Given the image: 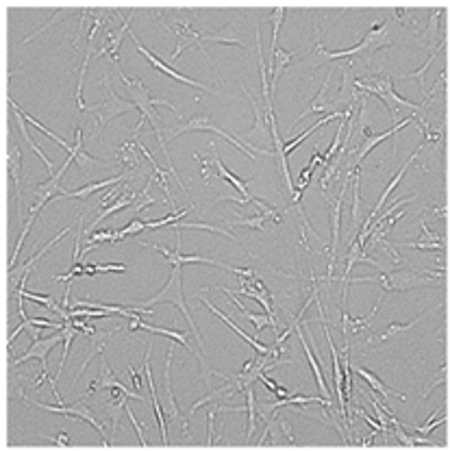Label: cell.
<instances>
[{
	"mask_svg": "<svg viewBox=\"0 0 450 452\" xmlns=\"http://www.w3.org/2000/svg\"><path fill=\"white\" fill-rule=\"evenodd\" d=\"M392 24H394V18L385 20V22H375L372 24V29L362 37V42H359L357 46L348 48V50H338V53H329V50H324L322 44H316V50L324 61L318 63V66H313V74L309 76V81L316 76V70H320V66H324V63H331V61H346V59H357V57H364L368 61L370 55H375L377 50L381 48H390L394 44V31H392Z\"/></svg>",
	"mask_w": 450,
	"mask_h": 452,
	"instance_id": "cell-1",
	"label": "cell"
},
{
	"mask_svg": "<svg viewBox=\"0 0 450 452\" xmlns=\"http://www.w3.org/2000/svg\"><path fill=\"white\" fill-rule=\"evenodd\" d=\"M152 305H174L176 309H181V313L185 316L187 324H189L191 333H194V337H196V342H198L200 353L204 350V342H202V337H200V331H198L196 322H194V318H191L189 309H187V305H185V296H183V265H172L170 278H168V283L163 285V289H159L155 296H152V298L137 302L135 307L146 309V307H152Z\"/></svg>",
	"mask_w": 450,
	"mask_h": 452,
	"instance_id": "cell-2",
	"label": "cell"
},
{
	"mask_svg": "<svg viewBox=\"0 0 450 452\" xmlns=\"http://www.w3.org/2000/svg\"><path fill=\"white\" fill-rule=\"evenodd\" d=\"M427 272H416V270L401 267L394 272H383L381 276H357V278H346V287L348 283H379L383 292H409L416 287H429L435 283V278H424Z\"/></svg>",
	"mask_w": 450,
	"mask_h": 452,
	"instance_id": "cell-3",
	"label": "cell"
},
{
	"mask_svg": "<svg viewBox=\"0 0 450 452\" xmlns=\"http://www.w3.org/2000/svg\"><path fill=\"white\" fill-rule=\"evenodd\" d=\"M102 85H105V98H102L98 105H92V107L87 109V113L96 118V124L92 128V133H89V137H98L102 128H107V124L113 118H118V115H124V113L135 109L133 102L122 100L120 96H115L113 87H111V79H109L107 72L102 74Z\"/></svg>",
	"mask_w": 450,
	"mask_h": 452,
	"instance_id": "cell-4",
	"label": "cell"
},
{
	"mask_svg": "<svg viewBox=\"0 0 450 452\" xmlns=\"http://www.w3.org/2000/svg\"><path fill=\"white\" fill-rule=\"evenodd\" d=\"M165 27H168V29L176 35V48H174V53L170 55V61H176L178 57H181L185 48L198 46L200 53L204 55V59L209 61L211 70L215 72L217 81H220V85H224V81L220 79V74H217V70H215V66H213V61H211V57H209V53H207V48H204V44H202V35H200L198 31L191 29V22H189L187 18H174V20H170V22H165Z\"/></svg>",
	"mask_w": 450,
	"mask_h": 452,
	"instance_id": "cell-5",
	"label": "cell"
},
{
	"mask_svg": "<svg viewBox=\"0 0 450 452\" xmlns=\"http://www.w3.org/2000/svg\"><path fill=\"white\" fill-rule=\"evenodd\" d=\"M187 131H211V133H215V135H220L222 139L230 141V144H233L237 150H241L248 159H254V152H252L246 144H241L239 139H235V135H228L226 131H222V128H217V126L211 122V118H209L207 113H198V115H194L191 120H187V122H183V124H178V126H174V128H163V139H174V137H178L181 133H187Z\"/></svg>",
	"mask_w": 450,
	"mask_h": 452,
	"instance_id": "cell-6",
	"label": "cell"
},
{
	"mask_svg": "<svg viewBox=\"0 0 450 452\" xmlns=\"http://www.w3.org/2000/svg\"><path fill=\"white\" fill-rule=\"evenodd\" d=\"M355 172V170H353ZM353 172H344V180H342V189L338 191V198L335 200H329L331 206V228H333V239H331V261H329V272L324 276V281H333V270H335V257H338V246H340V222H342V209H344V200H346V191H348V183L353 178Z\"/></svg>",
	"mask_w": 450,
	"mask_h": 452,
	"instance_id": "cell-7",
	"label": "cell"
},
{
	"mask_svg": "<svg viewBox=\"0 0 450 452\" xmlns=\"http://www.w3.org/2000/svg\"><path fill=\"white\" fill-rule=\"evenodd\" d=\"M416 118H418V113H411L409 118L398 120V122L390 128V131H385V133H381V135H370L368 139H364V141H362V146H359V148L355 150V154H351V157H348V161H344V172H353V170H357L359 163H362V161L368 157V154L372 152V148H377L379 144H383L385 139L396 137V133L401 131V128L409 126Z\"/></svg>",
	"mask_w": 450,
	"mask_h": 452,
	"instance_id": "cell-8",
	"label": "cell"
},
{
	"mask_svg": "<svg viewBox=\"0 0 450 452\" xmlns=\"http://www.w3.org/2000/svg\"><path fill=\"white\" fill-rule=\"evenodd\" d=\"M131 35V40L135 42V46H137V50H139V55L144 57L152 68H155L157 72H161V74H165V76H170V79H174V81H178V83H185V85H191V87H198V89H202V92H209V94H213V96H217V92H213L211 87H207V85H202V83H198V81H194V79H189V76H185V74H181L176 68H172V66H168V63H163L159 57H155L150 53V50L139 42V37L137 35H133V33H128Z\"/></svg>",
	"mask_w": 450,
	"mask_h": 452,
	"instance_id": "cell-9",
	"label": "cell"
},
{
	"mask_svg": "<svg viewBox=\"0 0 450 452\" xmlns=\"http://www.w3.org/2000/svg\"><path fill=\"white\" fill-rule=\"evenodd\" d=\"M135 16H137V9H133L131 14H128V16L124 18V22L120 24L118 29H111V22L107 24V29H105L107 44L100 48V53H98V55L105 53V55L111 59L113 68H120V46H122L124 35H128V27H131V22H133Z\"/></svg>",
	"mask_w": 450,
	"mask_h": 452,
	"instance_id": "cell-10",
	"label": "cell"
},
{
	"mask_svg": "<svg viewBox=\"0 0 450 452\" xmlns=\"http://www.w3.org/2000/svg\"><path fill=\"white\" fill-rule=\"evenodd\" d=\"M113 387H118V390H122L128 398H133V400H144L141 392H137V390L131 392L118 377H115L113 370H111V366H109V361L105 359V355H102V359H100V374H98V379H94L92 385H89V390H87L85 398L92 396V394H96L98 390H113Z\"/></svg>",
	"mask_w": 450,
	"mask_h": 452,
	"instance_id": "cell-11",
	"label": "cell"
},
{
	"mask_svg": "<svg viewBox=\"0 0 450 452\" xmlns=\"http://www.w3.org/2000/svg\"><path fill=\"white\" fill-rule=\"evenodd\" d=\"M335 92H338V89H333V68H331L327 81L322 83V87H320V92L313 96L311 105L307 107L298 115V118H296L294 124H300L307 118V115H311V113H331L333 109H335Z\"/></svg>",
	"mask_w": 450,
	"mask_h": 452,
	"instance_id": "cell-12",
	"label": "cell"
},
{
	"mask_svg": "<svg viewBox=\"0 0 450 452\" xmlns=\"http://www.w3.org/2000/svg\"><path fill=\"white\" fill-rule=\"evenodd\" d=\"M63 340H66V335H63V333L59 331V333H55V335H50V337H44V340L33 342L29 350L24 353L20 359H14V361H11V366H20V364H24V361L37 359V361H40V368H42V370H48V364H46L48 353L53 350L55 346H59Z\"/></svg>",
	"mask_w": 450,
	"mask_h": 452,
	"instance_id": "cell-13",
	"label": "cell"
},
{
	"mask_svg": "<svg viewBox=\"0 0 450 452\" xmlns=\"http://www.w3.org/2000/svg\"><path fill=\"white\" fill-rule=\"evenodd\" d=\"M241 92L248 96L250 105H252V111H254V124H252L250 131H246V133H237L235 139H241V144H246V146H248L252 139H265V137L270 135V124H268V118H265V113H263V107L252 98V94H250L244 85H241ZM270 137H272V135H270Z\"/></svg>",
	"mask_w": 450,
	"mask_h": 452,
	"instance_id": "cell-14",
	"label": "cell"
},
{
	"mask_svg": "<svg viewBox=\"0 0 450 452\" xmlns=\"http://www.w3.org/2000/svg\"><path fill=\"white\" fill-rule=\"evenodd\" d=\"M353 68H355V63H353V61H348V63H342V66H340V70L344 72V79H342V85L338 87V92H335V107H348V105H357L359 98L364 96V94L359 92V89L355 87Z\"/></svg>",
	"mask_w": 450,
	"mask_h": 452,
	"instance_id": "cell-15",
	"label": "cell"
},
{
	"mask_svg": "<svg viewBox=\"0 0 450 452\" xmlns=\"http://www.w3.org/2000/svg\"><path fill=\"white\" fill-rule=\"evenodd\" d=\"M137 196H139V191H135V189H126V191L122 193V196H120L118 200H115V202L109 206V209L100 211V213L94 217V222L89 224L87 228H83V239H85V237H89L92 233H96V228H98L102 222H105V217H109V215H113V213H118V211H126V209H131L133 202L137 200Z\"/></svg>",
	"mask_w": 450,
	"mask_h": 452,
	"instance_id": "cell-16",
	"label": "cell"
},
{
	"mask_svg": "<svg viewBox=\"0 0 450 452\" xmlns=\"http://www.w3.org/2000/svg\"><path fill=\"white\" fill-rule=\"evenodd\" d=\"M422 148H424V144H420V146H418V150H416L414 154H411V157H409V159H407V161L403 163V167H401V170L396 172V176H394V178L390 180V183H388V187H385V191L381 193V198H379V202L375 204V209H372V211H370V215L366 217V222H364V226H362V228H368V226H370L372 222H375L377 217H379V213H381V209H383L385 200L390 198V193H392V191L396 189V185H398V183H401V178H403V176H405V172L409 170V165H411V163H414V161H416V159L420 157ZM362 228H359V230H362Z\"/></svg>",
	"mask_w": 450,
	"mask_h": 452,
	"instance_id": "cell-17",
	"label": "cell"
},
{
	"mask_svg": "<svg viewBox=\"0 0 450 452\" xmlns=\"http://www.w3.org/2000/svg\"><path fill=\"white\" fill-rule=\"evenodd\" d=\"M128 174H131V172H124V174H118V176H113V178H105V180H96V183H87L85 187H81V189H74V191L63 189L61 193H57V196H55L53 200H61V198H76V200H85L87 196H92V193H94V191H98V189H109V187L118 185V183H126V180H128Z\"/></svg>",
	"mask_w": 450,
	"mask_h": 452,
	"instance_id": "cell-18",
	"label": "cell"
},
{
	"mask_svg": "<svg viewBox=\"0 0 450 452\" xmlns=\"http://www.w3.org/2000/svg\"><path fill=\"white\" fill-rule=\"evenodd\" d=\"M170 366H172V348L168 350V357H165V372H163V379H165V407H168V418H170V420H176L178 424H181L183 435L189 437V424H187V418L181 416V411H178L176 403H174L172 383H170Z\"/></svg>",
	"mask_w": 450,
	"mask_h": 452,
	"instance_id": "cell-19",
	"label": "cell"
},
{
	"mask_svg": "<svg viewBox=\"0 0 450 452\" xmlns=\"http://www.w3.org/2000/svg\"><path fill=\"white\" fill-rule=\"evenodd\" d=\"M115 331H120V329H105V331H96L94 335H89V353H87V357H85V361H83V366L79 368V372H76V377H74V383L70 385V390H74V385L79 383V379H81V374L87 370V366H89V361H92L96 355H100L102 350H105V344L113 337L115 335Z\"/></svg>",
	"mask_w": 450,
	"mask_h": 452,
	"instance_id": "cell-20",
	"label": "cell"
},
{
	"mask_svg": "<svg viewBox=\"0 0 450 452\" xmlns=\"http://www.w3.org/2000/svg\"><path fill=\"white\" fill-rule=\"evenodd\" d=\"M126 400L128 396L118 390V387H113L111 390V403L105 405V413L107 418H111V437H109V446L115 444V435H118V429H120V418H122V411L126 409Z\"/></svg>",
	"mask_w": 450,
	"mask_h": 452,
	"instance_id": "cell-21",
	"label": "cell"
},
{
	"mask_svg": "<svg viewBox=\"0 0 450 452\" xmlns=\"http://www.w3.org/2000/svg\"><path fill=\"white\" fill-rule=\"evenodd\" d=\"M9 105H11V111H14V118H16V126H18V131H20V135H22V139L27 141V144L31 146V150L33 152H37V157H40L42 161H44V165L48 167V172L50 174H55V165H53V161H50L46 154H44V150L35 144V139H31V135H29V131H27V120H24V115H22V109L18 107V102L14 100V98H9Z\"/></svg>",
	"mask_w": 450,
	"mask_h": 452,
	"instance_id": "cell-22",
	"label": "cell"
},
{
	"mask_svg": "<svg viewBox=\"0 0 450 452\" xmlns=\"http://www.w3.org/2000/svg\"><path fill=\"white\" fill-rule=\"evenodd\" d=\"M294 331H296V335H298L300 346H303V350H305V355H307V361H309V366H311V372H313V377H316V383H318V390H320V394H322L324 398H331V390L327 387L324 377H322V368H320V361L313 357V353H311V346L307 344V337H305V333H303V326L298 324V326H296Z\"/></svg>",
	"mask_w": 450,
	"mask_h": 452,
	"instance_id": "cell-23",
	"label": "cell"
},
{
	"mask_svg": "<svg viewBox=\"0 0 450 452\" xmlns=\"http://www.w3.org/2000/svg\"><path fill=\"white\" fill-rule=\"evenodd\" d=\"M7 167L9 174L16 183V200H18V217H22V150L18 146L9 148V157H7Z\"/></svg>",
	"mask_w": 450,
	"mask_h": 452,
	"instance_id": "cell-24",
	"label": "cell"
},
{
	"mask_svg": "<svg viewBox=\"0 0 450 452\" xmlns=\"http://www.w3.org/2000/svg\"><path fill=\"white\" fill-rule=\"evenodd\" d=\"M70 230H72V226L68 224L66 228L61 230V233H57V237H55V239H50V241L46 243V246H44V248H42L40 252H37L35 257H31V259H29L27 263H24V265H22L20 270H18V272H16V270H14V272H9V278H11V287H16V283H18V274H20V281H22L24 276H29L31 267H33V265H35L37 261H40L42 257H44V254H46V252H48L50 248H53V246H55V243H57L59 239H63V237H66V235H70Z\"/></svg>",
	"mask_w": 450,
	"mask_h": 452,
	"instance_id": "cell-25",
	"label": "cell"
},
{
	"mask_svg": "<svg viewBox=\"0 0 450 452\" xmlns=\"http://www.w3.org/2000/svg\"><path fill=\"white\" fill-rule=\"evenodd\" d=\"M427 313L429 311H424V313H420L416 320H411V322H405V324H401V322H394V324H390L388 329H385L383 333H379V335H375V337H370V340H366V344H362L359 348H370V346H375V344H381V342H388V340H392V337H396L398 333H405V331H409V329H414L420 320H424L427 318Z\"/></svg>",
	"mask_w": 450,
	"mask_h": 452,
	"instance_id": "cell-26",
	"label": "cell"
},
{
	"mask_svg": "<svg viewBox=\"0 0 450 452\" xmlns=\"http://www.w3.org/2000/svg\"><path fill=\"white\" fill-rule=\"evenodd\" d=\"M115 159H118V163H122L128 172L137 170V167L141 165V157H139V148H137V139H126L124 144L118 148V154H115Z\"/></svg>",
	"mask_w": 450,
	"mask_h": 452,
	"instance_id": "cell-27",
	"label": "cell"
},
{
	"mask_svg": "<svg viewBox=\"0 0 450 452\" xmlns=\"http://www.w3.org/2000/svg\"><path fill=\"white\" fill-rule=\"evenodd\" d=\"M74 163L79 165V170H81L85 176H89V174H94L96 170H105V167H113L115 163H118V159H111V161H100V159H94L92 154H87V150H85V148H81L79 152H76Z\"/></svg>",
	"mask_w": 450,
	"mask_h": 452,
	"instance_id": "cell-28",
	"label": "cell"
},
{
	"mask_svg": "<svg viewBox=\"0 0 450 452\" xmlns=\"http://www.w3.org/2000/svg\"><path fill=\"white\" fill-rule=\"evenodd\" d=\"M237 392V387L230 383V381H226L224 385H220V387H215V390H209V394H204L202 398H198L194 405H191V409H189V416H194V413L202 407V405H207V403H215V400H226V398H230Z\"/></svg>",
	"mask_w": 450,
	"mask_h": 452,
	"instance_id": "cell-29",
	"label": "cell"
},
{
	"mask_svg": "<svg viewBox=\"0 0 450 452\" xmlns=\"http://www.w3.org/2000/svg\"><path fill=\"white\" fill-rule=\"evenodd\" d=\"M353 370H355V374H359V377H362V379H364V381L368 383V387H370L372 392L381 394V396H383V400H388L390 396H398V398H401V400H405V394L388 390V387H385V385L381 383V379H379L377 374L372 372V370H366V368H362V366H355Z\"/></svg>",
	"mask_w": 450,
	"mask_h": 452,
	"instance_id": "cell-30",
	"label": "cell"
},
{
	"mask_svg": "<svg viewBox=\"0 0 450 452\" xmlns=\"http://www.w3.org/2000/svg\"><path fill=\"white\" fill-rule=\"evenodd\" d=\"M359 180H362V172L359 167L353 172V215H351V228L355 230V237L362 228V193H359Z\"/></svg>",
	"mask_w": 450,
	"mask_h": 452,
	"instance_id": "cell-31",
	"label": "cell"
},
{
	"mask_svg": "<svg viewBox=\"0 0 450 452\" xmlns=\"http://www.w3.org/2000/svg\"><path fill=\"white\" fill-rule=\"evenodd\" d=\"M444 14V9H433L431 11V18H429V27L424 31V35L418 40V46L422 48H429L431 53L435 50V40H437V22H440V16Z\"/></svg>",
	"mask_w": 450,
	"mask_h": 452,
	"instance_id": "cell-32",
	"label": "cell"
},
{
	"mask_svg": "<svg viewBox=\"0 0 450 452\" xmlns=\"http://www.w3.org/2000/svg\"><path fill=\"white\" fill-rule=\"evenodd\" d=\"M40 211H42V206H40V204H35L33 209H31V215H29V217L22 222V233H20V237H18V243H16V248H14V254H11V261H9V272H11V270H16L18 254H20V250H22V243H24V239H27L29 230H31V224L35 222V217H37V213H40Z\"/></svg>",
	"mask_w": 450,
	"mask_h": 452,
	"instance_id": "cell-33",
	"label": "cell"
},
{
	"mask_svg": "<svg viewBox=\"0 0 450 452\" xmlns=\"http://www.w3.org/2000/svg\"><path fill=\"white\" fill-rule=\"evenodd\" d=\"M246 413H248V429H246V437H244V444L250 446L252 437H254V431H257V403H254L252 385L246 390Z\"/></svg>",
	"mask_w": 450,
	"mask_h": 452,
	"instance_id": "cell-34",
	"label": "cell"
},
{
	"mask_svg": "<svg viewBox=\"0 0 450 452\" xmlns=\"http://www.w3.org/2000/svg\"><path fill=\"white\" fill-rule=\"evenodd\" d=\"M222 292H224V289H222ZM224 294L233 296V305L239 309V313H241V316H246V318L252 322L254 333H261V331L270 324V316H268V313H252V311H248V309H244V305L239 302V296H237V294H230V292H224Z\"/></svg>",
	"mask_w": 450,
	"mask_h": 452,
	"instance_id": "cell-35",
	"label": "cell"
},
{
	"mask_svg": "<svg viewBox=\"0 0 450 452\" xmlns=\"http://www.w3.org/2000/svg\"><path fill=\"white\" fill-rule=\"evenodd\" d=\"M446 44H448V35H444V37H442V40H440V44H437V46H435V50H433V53H431V57H429L427 61H424V66H422V68H420L418 72H411V74H401V79H403V81H405V79H418V83H420V89H424V74H427V70H429V66H431V63L435 61L437 53H440V50H442V48H444Z\"/></svg>",
	"mask_w": 450,
	"mask_h": 452,
	"instance_id": "cell-36",
	"label": "cell"
},
{
	"mask_svg": "<svg viewBox=\"0 0 450 452\" xmlns=\"http://www.w3.org/2000/svg\"><path fill=\"white\" fill-rule=\"evenodd\" d=\"M22 115H24V120H27V122H29V124H31L33 128H37V131H40V133H44V135H46L48 139H53V141H57V144H59V146H61L63 150H68V152H72V148H74V144H70V141H68V139H63V137H59L57 133H53V131H50V128H46V126H44L42 122H37V120L33 118V115H29V113H24V111H22Z\"/></svg>",
	"mask_w": 450,
	"mask_h": 452,
	"instance_id": "cell-37",
	"label": "cell"
},
{
	"mask_svg": "<svg viewBox=\"0 0 450 452\" xmlns=\"http://www.w3.org/2000/svg\"><path fill=\"white\" fill-rule=\"evenodd\" d=\"M265 217L263 213L259 215H252V217H237V219H224V226H239V228H257V230H263L265 224Z\"/></svg>",
	"mask_w": 450,
	"mask_h": 452,
	"instance_id": "cell-38",
	"label": "cell"
},
{
	"mask_svg": "<svg viewBox=\"0 0 450 452\" xmlns=\"http://www.w3.org/2000/svg\"><path fill=\"white\" fill-rule=\"evenodd\" d=\"M362 252H364L362 243H359L357 239H353V241H351V252H348V259H346V274H344V278H342V300L346 298V278H348L351 270H353V265L359 261V254H362Z\"/></svg>",
	"mask_w": 450,
	"mask_h": 452,
	"instance_id": "cell-39",
	"label": "cell"
},
{
	"mask_svg": "<svg viewBox=\"0 0 450 452\" xmlns=\"http://www.w3.org/2000/svg\"><path fill=\"white\" fill-rule=\"evenodd\" d=\"M283 18H285V7H276L272 11V18H270V22H272V44H270V57L274 55L276 50V42H279V33H281V24H283Z\"/></svg>",
	"mask_w": 450,
	"mask_h": 452,
	"instance_id": "cell-40",
	"label": "cell"
},
{
	"mask_svg": "<svg viewBox=\"0 0 450 452\" xmlns=\"http://www.w3.org/2000/svg\"><path fill=\"white\" fill-rule=\"evenodd\" d=\"M420 226H422V235L418 239V243H424V241H442L444 243V237H440L437 233H431V228L427 226V217H420Z\"/></svg>",
	"mask_w": 450,
	"mask_h": 452,
	"instance_id": "cell-41",
	"label": "cell"
},
{
	"mask_svg": "<svg viewBox=\"0 0 450 452\" xmlns=\"http://www.w3.org/2000/svg\"><path fill=\"white\" fill-rule=\"evenodd\" d=\"M202 42H217V44H233V46H241V48H246V44H244L241 40H237V37H222V35H202Z\"/></svg>",
	"mask_w": 450,
	"mask_h": 452,
	"instance_id": "cell-42",
	"label": "cell"
},
{
	"mask_svg": "<svg viewBox=\"0 0 450 452\" xmlns=\"http://www.w3.org/2000/svg\"><path fill=\"white\" fill-rule=\"evenodd\" d=\"M403 246L416 248V250H444V243H442V241H424V243L411 241V243H403Z\"/></svg>",
	"mask_w": 450,
	"mask_h": 452,
	"instance_id": "cell-43",
	"label": "cell"
},
{
	"mask_svg": "<svg viewBox=\"0 0 450 452\" xmlns=\"http://www.w3.org/2000/svg\"><path fill=\"white\" fill-rule=\"evenodd\" d=\"M274 422H276V426H281V431H283V435H285V439H287V444H294V431H292V424L283 418V416H279V413L274 411Z\"/></svg>",
	"mask_w": 450,
	"mask_h": 452,
	"instance_id": "cell-44",
	"label": "cell"
},
{
	"mask_svg": "<svg viewBox=\"0 0 450 452\" xmlns=\"http://www.w3.org/2000/svg\"><path fill=\"white\" fill-rule=\"evenodd\" d=\"M144 228H146V224H144V222H139V219H131V222H128V226L120 228V237L124 239V237H128V235H135V233H139V230H144Z\"/></svg>",
	"mask_w": 450,
	"mask_h": 452,
	"instance_id": "cell-45",
	"label": "cell"
},
{
	"mask_svg": "<svg viewBox=\"0 0 450 452\" xmlns=\"http://www.w3.org/2000/svg\"><path fill=\"white\" fill-rule=\"evenodd\" d=\"M124 413H126V418L131 420V424L135 426V431H137V435H139V444H141V446H148V439H146V435H144V429H141V424H139V422H137V418L133 416V411L126 407V409H124Z\"/></svg>",
	"mask_w": 450,
	"mask_h": 452,
	"instance_id": "cell-46",
	"label": "cell"
},
{
	"mask_svg": "<svg viewBox=\"0 0 450 452\" xmlns=\"http://www.w3.org/2000/svg\"><path fill=\"white\" fill-rule=\"evenodd\" d=\"M66 14H68V9H59V11H57V14H55V18H53V20H50V22H46V24H44V27H42V29H37V31H35L33 35H29V37H27V40H24L22 44H27L29 40H33V37H35V35H40V33H44L46 29H50V27H53V24H55V22H59V20H61V16H66Z\"/></svg>",
	"mask_w": 450,
	"mask_h": 452,
	"instance_id": "cell-47",
	"label": "cell"
},
{
	"mask_svg": "<svg viewBox=\"0 0 450 452\" xmlns=\"http://www.w3.org/2000/svg\"><path fill=\"white\" fill-rule=\"evenodd\" d=\"M446 379H448V368H446V366H442V370H440V379H437V381H433V383H431V387H429V390H424V392H422V400H424V398H429V394H431V392L435 390V387H440V385H446Z\"/></svg>",
	"mask_w": 450,
	"mask_h": 452,
	"instance_id": "cell-48",
	"label": "cell"
},
{
	"mask_svg": "<svg viewBox=\"0 0 450 452\" xmlns=\"http://www.w3.org/2000/svg\"><path fill=\"white\" fill-rule=\"evenodd\" d=\"M448 422V418H440V420H433V422H427L424 426H416V431L420 433V435H429V433H433L437 426L440 424H446Z\"/></svg>",
	"mask_w": 450,
	"mask_h": 452,
	"instance_id": "cell-49",
	"label": "cell"
},
{
	"mask_svg": "<svg viewBox=\"0 0 450 452\" xmlns=\"http://www.w3.org/2000/svg\"><path fill=\"white\" fill-rule=\"evenodd\" d=\"M207 429H209V439H207V444L209 446H213V435H215V411H209L207 413Z\"/></svg>",
	"mask_w": 450,
	"mask_h": 452,
	"instance_id": "cell-50",
	"label": "cell"
},
{
	"mask_svg": "<svg viewBox=\"0 0 450 452\" xmlns=\"http://www.w3.org/2000/svg\"><path fill=\"white\" fill-rule=\"evenodd\" d=\"M126 265H115V263H98L96 265V272H124Z\"/></svg>",
	"mask_w": 450,
	"mask_h": 452,
	"instance_id": "cell-51",
	"label": "cell"
},
{
	"mask_svg": "<svg viewBox=\"0 0 450 452\" xmlns=\"http://www.w3.org/2000/svg\"><path fill=\"white\" fill-rule=\"evenodd\" d=\"M128 374H131V381H133V387H135V390L139 392V387H141V385H144V383H141V377H139V374H137V370H135V366H133V364H131V366H128Z\"/></svg>",
	"mask_w": 450,
	"mask_h": 452,
	"instance_id": "cell-52",
	"label": "cell"
},
{
	"mask_svg": "<svg viewBox=\"0 0 450 452\" xmlns=\"http://www.w3.org/2000/svg\"><path fill=\"white\" fill-rule=\"evenodd\" d=\"M48 442H53V444H57V446H70V444H72L70 437H68V433H59L57 437L48 439Z\"/></svg>",
	"mask_w": 450,
	"mask_h": 452,
	"instance_id": "cell-53",
	"label": "cell"
}]
</instances>
